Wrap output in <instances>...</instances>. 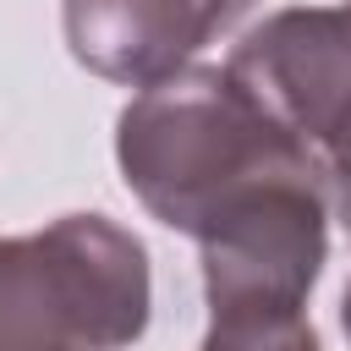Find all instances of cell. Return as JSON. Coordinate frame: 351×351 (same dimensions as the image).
Here are the masks:
<instances>
[{"label": "cell", "instance_id": "obj_6", "mask_svg": "<svg viewBox=\"0 0 351 351\" xmlns=\"http://www.w3.org/2000/svg\"><path fill=\"white\" fill-rule=\"evenodd\" d=\"M340 329H346V340H351V285H346V296H340Z\"/></svg>", "mask_w": 351, "mask_h": 351}, {"label": "cell", "instance_id": "obj_2", "mask_svg": "<svg viewBox=\"0 0 351 351\" xmlns=\"http://www.w3.org/2000/svg\"><path fill=\"white\" fill-rule=\"evenodd\" d=\"M148 307V247L104 214L0 236V351H121Z\"/></svg>", "mask_w": 351, "mask_h": 351}, {"label": "cell", "instance_id": "obj_5", "mask_svg": "<svg viewBox=\"0 0 351 351\" xmlns=\"http://www.w3.org/2000/svg\"><path fill=\"white\" fill-rule=\"evenodd\" d=\"M197 351H324L307 313H219Z\"/></svg>", "mask_w": 351, "mask_h": 351}, {"label": "cell", "instance_id": "obj_7", "mask_svg": "<svg viewBox=\"0 0 351 351\" xmlns=\"http://www.w3.org/2000/svg\"><path fill=\"white\" fill-rule=\"evenodd\" d=\"M346 5H351V0H346Z\"/></svg>", "mask_w": 351, "mask_h": 351}, {"label": "cell", "instance_id": "obj_4", "mask_svg": "<svg viewBox=\"0 0 351 351\" xmlns=\"http://www.w3.org/2000/svg\"><path fill=\"white\" fill-rule=\"evenodd\" d=\"M258 0H60L66 49L104 82L154 88L186 71Z\"/></svg>", "mask_w": 351, "mask_h": 351}, {"label": "cell", "instance_id": "obj_3", "mask_svg": "<svg viewBox=\"0 0 351 351\" xmlns=\"http://www.w3.org/2000/svg\"><path fill=\"white\" fill-rule=\"evenodd\" d=\"M225 71L313 154L351 236V5H296L252 27Z\"/></svg>", "mask_w": 351, "mask_h": 351}, {"label": "cell", "instance_id": "obj_1", "mask_svg": "<svg viewBox=\"0 0 351 351\" xmlns=\"http://www.w3.org/2000/svg\"><path fill=\"white\" fill-rule=\"evenodd\" d=\"M115 159L143 208L186 236H208L269 192L324 186L313 154L225 66H186L143 88L115 121Z\"/></svg>", "mask_w": 351, "mask_h": 351}]
</instances>
